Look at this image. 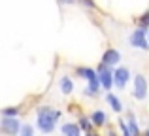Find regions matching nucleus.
Returning a JSON list of instances; mask_svg holds the SVG:
<instances>
[{
	"instance_id": "1",
	"label": "nucleus",
	"mask_w": 149,
	"mask_h": 136,
	"mask_svg": "<svg viewBox=\"0 0 149 136\" xmlns=\"http://www.w3.org/2000/svg\"><path fill=\"white\" fill-rule=\"evenodd\" d=\"M61 119V110H55L51 106H40L36 110V127L42 134H51Z\"/></svg>"
},
{
	"instance_id": "2",
	"label": "nucleus",
	"mask_w": 149,
	"mask_h": 136,
	"mask_svg": "<svg viewBox=\"0 0 149 136\" xmlns=\"http://www.w3.org/2000/svg\"><path fill=\"white\" fill-rule=\"evenodd\" d=\"M96 74H98L100 87H104V91H111V87H113V68L108 66V64H104V63H100L98 68H96Z\"/></svg>"
},
{
	"instance_id": "3",
	"label": "nucleus",
	"mask_w": 149,
	"mask_h": 136,
	"mask_svg": "<svg viewBox=\"0 0 149 136\" xmlns=\"http://www.w3.org/2000/svg\"><path fill=\"white\" fill-rule=\"evenodd\" d=\"M23 123L19 117H2L0 119V133L4 136H17Z\"/></svg>"
},
{
	"instance_id": "4",
	"label": "nucleus",
	"mask_w": 149,
	"mask_h": 136,
	"mask_svg": "<svg viewBox=\"0 0 149 136\" xmlns=\"http://www.w3.org/2000/svg\"><path fill=\"white\" fill-rule=\"evenodd\" d=\"M132 96L136 100H146L147 98V80L142 74H136L132 81Z\"/></svg>"
},
{
	"instance_id": "5",
	"label": "nucleus",
	"mask_w": 149,
	"mask_h": 136,
	"mask_svg": "<svg viewBox=\"0 0 149 136\" xmlns=\"http://www.w3.org/2000/svg\"><path fill=\"white\" fill-rule=\"evenodd\" d=\"M128 42H130L132 47H138V49H142V51H147L149 49V42H147V36H146V30L143 29L132 30V34L128 36Z\"/></svg>"
},
{
	"instance_id": "6",
	"label": "nucleus",
	"mask_w": 149,
	"mask_h": 136,
	"mask_svg": "<svg viewBox=\"0 0 149 136\" xmlns=\"http://www.w3.org/2000/svg\"><path fill=\"white\" fill-rule=\"evenodd\" d=\"M128 81H130V72H128V68L117 66L113 70V85H115L117 89H125Z\"/></svg>"
},
{
	"instance_id": "7",
	"label": "nucleus",
	"mask_w": 149,
	"mask_h": 136,
	"mask_svg": "<svg viewBox=\"0 0 149 136\" xmlns=\"http://www.w3.org/2000/svg\"><path fill=\"white\" fill-rule=\"evenodd\" d=\"M119 61H121V53L117 51L115 47H108L104 53H102V61L100 63H104V64H108V66H117L119 64Z\"/></svg>"
},
{
	"instance_id": "8",
	"label": "nucleus",
	"mask_w": 149,
	"mask_h": 136,
	"mask_svg": "<svg viewBox=\"0 0 149 136\" xmlns=\"http://www.w3.org/2000/svg\"><path fill=\"white\" fill-rule=\"evenodd\" d=\"M76 76L83 77V80H87V81L98 80V74H96V70H93V68H89V66H77V68H76Z\"/></svg>"
},
{
	"instance_id": "9",
	"label": "nucleus",
	"mask_w": 149,
	"mask_h": 136,
	"mask_svg": "<svg viewBox=\"0 0 149 136\" xmlns=\"http://www.w3.org/2000/svg\"><path fill=\"white\" fill-rule=\"evenodd\" d=\"M61 133H62V136H81V133L83 130L79 129V125L77 123H64V125L61 127Z\"/></svg>"
},
{
	"instance_id": "10",
	"label": "nucleus",
	"mask_w": 149,
	"mask_h": 136,
	"mask_svg": "<svg viewBox=\"0 0 149 136\" xmlns=\"http://www.w3.org/2000/svg\"><path fill=\"white\" fill-rule=\"evenodd\" d=\"M58 89H61L62 95H70V93L74 91V80L70 76H62L61 80H58Z\"/></svg>"
},
{
	"instance_id": "11",
	"label": "nucleus",
	"mask_w": 149,
	"mask_h": 136,
	"mask_svg": "<svg viewBox=\"0 0 149 136\" xmlns=\"http://www.w3.org/2000/svg\"><path fill=\"white\" fill-rule=\"evenodd\" d=\"M125 123H127L128 130H130V136H142V130H140L138 121H136V117H134L132 112H128V119H125Z\"/></svg>"
},
{
	"instance_id": "12",
	"label": "nucleus",
	"mask_w": 149,
	"mask_h": 136,
	"mask_svg": "<svg viewBox=\"0 0 149 136\" xmlns=\"http://www.w3.org/2000/svg\"><path fill=\"white\" fill-rule=\"evenodd\" d=\"M106 121H108V115H106V112L95 110V112L91 114V123H93V125L102 127V125H106Z\"/></svg>"
},
{
	"instance_id": "13",
	"label": "nucleus",
	"mask_w": 149,
	"mask_h": 136,
	"mask_svg": "<svg viewBox=\"0 0 149 136\" xmlns=\"http://www.w3.org/2000/svg\"><path fill=\"white\" fill-rule=\"evenodd\" d=\"M98 91H100V81L98 80L87 81V87H85V95H87V96H96Z\"/></svg>"
},
{
	"instance_id": "14",
	"label": "nucleus",
	"mask_w": 149,
	"mask_h": 136,
	"mask_svg": "<svg viewBox=\"0 0 149 136\" xmlns=\"http://www.w3.org/2000/svg\"><path fill=\"white\" fill-rule=\"evenodd\" d=\"M2 117H19L21 115V106H8L4 110H0Z\"/></svg>"
},
{
	"instance_id": "15",
	"label": "nucleus",
	"mask_w": 149,
	"mask_h": 136,
	"mask_svg": "<svg viewBox=\"0 0 149 136\" xmlns=\"http://www.w3.org/2000/svg\"><path fill=\"white\" fill-rule=\"evenodd\" d=\"M106 100H108V104L111 106V110H113V112H123V102H121V100L117 98L113 93H109V95L106 96Z\"/></svg>"
},
{
	"instance_id": "16",
	"label": "nucleus",
	"mask_w": 149,
	"mask_h": 136,
	"mask_svg": "<svg viewBox=\"0 0 149 136\" xmlns=\"http://www.w3.org/2000/svg\"><path fill=\"white\" fill-rule=\"evenodd\" d=\"M138 29H143V30H149V10L146 11V13H142L138 17Z\"/></svg>"
},
{
	"instance_id": "17",
	"label": "nucleus",
	"mask_w": 149,
	"mask_h": 136,
	"mask_svg": "<svg viewBox=\"0 0 149 136\" xmlns=\"http://www.w3.org/2000/svg\"><path fill=\"white\" fill-rule=\"evenodd\" d=\"M79 129L83 130V133H91V129H93V123H91V117H79Z\"/></svg>"
},
{
	"instance_id": "18",
	"label": "nucleus",
	"mask_w": 149,
	"mask_h": 136,
	"mask_svg": "<svg viewBox=\"0 0 149 136\" xmlns=\"http://www.w3.org/2000/svg\"><path fill=\"white\" fill-rule=\"evenodd\" d=\"M17 136H34V127L30 125V123H23Z\"/></svg>"
},
{
	"instance_id": "19",
	"label": "nucleus",
	"mask_w": 149,
	"mask_h": 136,
	"mask_svg": "<svg viewBox=\"0 0 149 136\" xmlns=\"http://www.w3.org/2000/svg\"><path fill=\"white\" fill-rule=\"evenodd\" d=\"M119 127H121V130H123V136H130V130H128V127H127V123H125V119H121V121H119Z\"/></svg>"
},
{
	"instance_id": "20",
	"label": "nucleus",
	"mask_w": 149,
	"mask_h": 136,
	"mask_svg": "<svg viewBox=\"0 0 149 136\" xmlns=\"http://www.w3.org/2000/svg\"><path fill=\"white\" fill-rule=\"evenodd\" d=\"M81 4H83L85 8H95V2H93V0H79Z\"/></svg>"
},
{
	"instance_id": "21",
	"label": "nucleus",
	"mask_w": 149,
	"mask_h": 136,
	"mask_svg": "<svg viewBox=\"0 0 149 136\" xmlns=\"http://www.w3.org/2000/svg\"><path fill=\"white\" fill-rule=\"evenodd\" d=\"M76 0H58V4H74Z\"/></svg>"
},
{
	"instance_id": "22",
	"label": "nucleus",
	"mask_w": 149,
	"mask_h": 136,
	"mask_svg": "<svg viewBox=\"0 0 149 136\" xmlns=\"http://www.w3.org/2000/svg\"><path fill=\"white\" fill-rule=\"evenodd\" d=\"M85 136H100V134H96V133H85Z\"/></svg>"
},
{
	"instance_id": "23",
	"label": "nucleus",
	"mask_w": 149,
	"mask_h": 136,
	"mask_svg": "<svg viewBox=\"0 0 149 136\" xmlns=\"http://www.w3.org/2000/svg\"><path fill=\"white\" fill-rule=\"evenodd\" d=\"M108 136H119V134H115V133H113V130H111V133H109Z\"/></svg>"
},
{
	"instance_id": "24",
	"label": "nucleus",
	"mask_w": 149,
	"mask_h": 136,
	"mask_svg": "<svg viewBox=\"0 0 149 136\" xmlns=\"http://www.w3.org/2000/svg\"><path fill=\"white\" fill-rule=\"evenodd\" d=\"M143 136H149V129H147V130H146V133H143Z\"/></svg>"
},
{
	"instance_id": "25",
	"label": "nucleus",
	"mask_w": 149,
	"mask_h": 136,
	"mask_svg": "<svg viewBox=\"0 0 149 136\" xmlns=\"http://www.w3.org/2000/svg\"><path fill=\"white\" fill-rule=\"evenodd\" d=\"M147 42H149V30H147Z\"/></svg>"
}]
</instances>
